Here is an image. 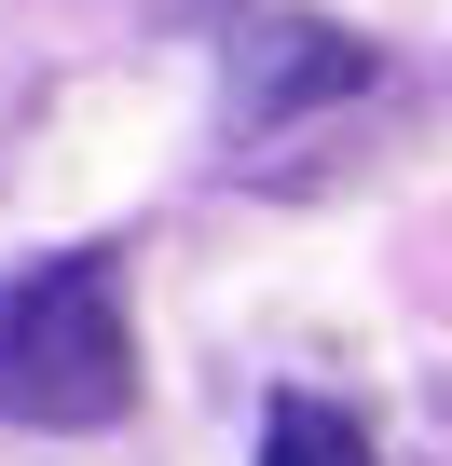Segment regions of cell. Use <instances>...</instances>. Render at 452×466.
Masks as SVG:
<instances>
[{
  "instance_id": "3",
  "label": "cell",
  "mask_w": 452,
  "mask_h": 466,
  "mask_svg": "<svg viewBox=\"0 0 452 466\" xmlns=\"http://www.w3.org/2000/svg\"><path fill=\"white\" fill-rule=\"evenodd\" d=\"M261 466H370V425H357V411H329V398H275Z\"/></svg>"
},
{
  "instance_id": "1",
  "label": "cell",
  "mask_w": 452,
  "mask_h": 466,
  "mask_svg": "<svg viewBox=\"0 0 452 466\" xmlns=\"http://www.w3.org/2000/svg\"><path fill=\"white\" fill-rule=\"evenodd\" d=\"M124 398H137V329H124V275L96 248L0 289V411L15 425H110Z\"/></svg>"
},
{
  "instance_id": "2",
  "label": "cell",
  "mask_w": 452,
  "mask_h": 466,
  "mask_svg": "<svg viewBox=\"0 0 452 466\" xmlns=\"http://www.w3.org/2000/svg\"><path fill=\"white\" fill-rule=\"evenodd\" d=\"M370 83V42H343V28H316V15H288V28H261V56H247V110L275 124V110H302V96H357Z\"/></svg>"
}]
</instances>
